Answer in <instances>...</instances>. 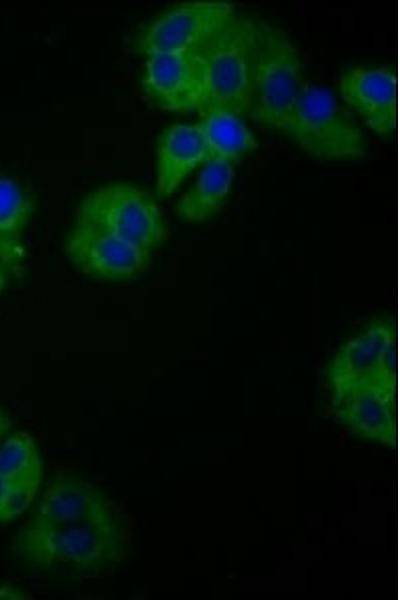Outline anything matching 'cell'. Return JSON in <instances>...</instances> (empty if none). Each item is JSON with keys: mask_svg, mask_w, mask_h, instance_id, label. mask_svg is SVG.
Returning a JSON list of instances; mask_svg holds the SVG:
<instances>
[{"mask_svg": "<svg viewBox=\"0 0 400 600\" xmlns=\"http://www.w3.org/2000/svg\"><path fill=\"white\" fill-rule=\"evenodd\" d=\"M13 550L39 569L94 578L121 566L130 544L125 518L108 496L83 476L61 472L48 480Z\"/></svg>", "mask_w": 400, "mask_h": 600, "instance_id": "1", "label": "cell"}, {"mask_svg": "<svg viewBox=\"0 0 400 600\" xmlns=\"http://www.w3.org/2000/svg\"><path fill=\"white\" fill-rule=\"evenodd\" d=\"M305 86L302 60L290 36L266 20L254 19L246 115L282 130Z\"/></svg>", "mask_w": 400, "mask_h": 600, "instance_id": "2", "label": "cell"}, {"mask_svg": "<svg viewBox=\"0 0 400 600\" xmlns=\"http://www.w3.org/2000/svg\"><path fill=\"white\" fill-rule=\"evenodd\" d=\"M306 153L322 159H357L366 154L356 120L324 88L308 85L282 130Z\"/></svg>", "mask_w": 400, "mask_h": 600, "instance_id": "3", "label": "cell"}, {"mask_svg": "<svg viewBox=\"0 0 400 600\" xmlns=\"http://www.w3.org/2000/svg\"><path fill=\"white\" fill-rule=\"evenodd\" d=\"M253 37L254 19L236 13L196 49L206 67V96L201 113L221 110L246 115Z\"/></svg>", "mask_w": 400, "mask_h": 600, "instance_id": "4", "label": "cell"}, {"mask_svg": "<svg viewBox=\"0 0 400 600\" xmlns=\"http://www.w3.org/2000/svg\"><path fill=\"white\" fill-rule=\"evenodd\" d=\"M77 220L149 251L167 235L166 224L154 199L127 183H112L92 191L80 204Z\"/></svg>", "mask_w": 400, "mask_h": 600, "instance_id": "5", "label": "cell"}, {"mask_svg": "<svg viewBox=\"0 0 400 600\" xmlns=\"http://www.w3.org/2000/svg\"><path fill=\"white\" fill-rule=\"evenodd\" d=\"M236 14L225 1H190L174 5L141 31L139 50L146 56L196 50Z\"/></svg>", "mask_w": 400, "mask_h": 600, "instance_id": "6", "label": "cell"}, {"mask_svg": "<svg viewBox=\"0 0 400 600\" xmlns=\"http://www.w3.org/2000/svg\"><path fill=\"white\" fill-rule=\"evenodd\" d=\"M149 99L170 111H201L206 96V67L197 50L147 56L142 77Z\"/></svg>", "mask_w": 400, "mask_h": 600, "instance_id": "7", "label": "cell"}, {"mask_svg": "<svg viewBox=\"0 0 400 600\" xmlns=\"http://www.w3.org/2000/svg\"><path fill=\"white\" fill-rule=\"evenodd\" d=\"M66 252L82 271L112 280L133 278L150 262L149 250L78 220L66 242Z\"/></svg>", "mask_w": 400, "mask_h": 600, "instance_id": "8", "label": "cell"}, {"mask_svg": "<svg viewBox=\"0 0 400 600\" xmlns=\"http://www.w3.org/2000/svg\"><path fill=\"white\" fill-rule=\"evenodd\" d=\"M395 340L393 324L386 320H378L343 343L325 370L332 395L364 384L381 383L396 386V382L384 378L380 371L382 354Z\"/></svg>", "mask_w": 400, "mask_h": 600, "instance_id": "9", "label": "cell"}, {"mask_svg": "<svg viewBox=\"0 0 400 600\" xmlns=\"http://www.w3.org/2000/svg\"><path fill=\"white\" fill-rule=\"evenodd\" d=\"M43 477V462L35 440L24 431L0 445V523L21 516L34 502Z\"/></svg>", "mask_w": 400, "mask_h": 600, "instance_id": "10", "label": "cell"}, {"mask_svg": "<svg viewBox=\"0 0 400 600\" xmlns=\"http://www.w3.org/2000/svg\"><path fill=\"white\" fill-rule=\"evenodd\" d=\"M332 413L351 433L392 447L396 438V386L372 383L332 395Z\"/></svg>", "mask_w": 400, "mask_h": 600, "instance_id": "11", "label": "cell"}, {"mask_svg": "<svg viewBox=\"0 0 400 600\" xmlns=\"http://www.w3.org/2000/svg\"><path fill=\"white\" fill-rule=\"evenodd\" d=\"M342 99L375 133L393 134L397 115V81L385 66L345 69L339 78Z\"/></svg>", "mask_w": 400, "mask_h": 600, "instance_id": "12", "label": "cell"}, {"mask_svg": "<svg viewBox=\"0 0 400 600\" xmlns=\"http://www.w3.org/2000/svg\"><path fill=\"white\" fill-rule=\"evenodd\" d=\"M208 162L204 136L199 124H173L157 141V192L171 195L199 164Z\"/></svg>", "mask_w": 400, "mask_h": 600, "instance_id": "13", "label": "cell"}, {"mask_svg": "<svg viewBox=\"0 0 400 600\" xmlns=\"http://www.w3.org/2000/svg\"><path fill=\"white\" fill-rule=\"evenodd\" d=\"M234 178L231 164L208 162L176 204L177 214L188 222H203L223 205Z\"/></svg>", "mask_w": 400, "mask_h": 600, "instance_id": "14", "label": "cell"}, {"mask_svg": "<svg viewBox=\"0 0 400 600\" xmlns=\"http://www.w3.org/2000/svg\"><path fill=\"white\" fill-rule=\"evenodd\" d=\"M201 115L198 124L204 136L208 162L232 164L257 149L256 138L239 116L221 110H209Z\"/></svg>", "mask_w": 400, "mask_h": 600, "instance_id": "15", "label": "cell"}, {"mask_svg": "<svg viewBox=\"0 0 400 600\" xmlns=\"http://www.w3.org/2000/svg\"><path fill=\"white\" fill-rule=\"evenodd\" d=\"M32 212L28 195L11 179L0 176V261L20 259V236Z\"/></svg>", "mask_w": 400, "mask_h": 600, "instance_id": "16", "label": "cell"}, {"mask_svg": "<svg viewBox=\"0 0 400 600\" xmlns=\"http://www.w3.org/2000/svg\"><path fill=\"white\" fill-rule=\"evenodd\" d=\"M29 596L24 591L20 590L11 585H1L0 586V600L2 599H28Z\"/></svg>", "mask_w": 400, "mask_h": 600, "instance_id": "17", "label": "cell"}, {"mask_svg": "<svg viewBox=\"0 0 400 600\" xmlns=\"http://www.w3.org/2000/svg\"><path fill=\"white\" fill-rule=\"evenodd\" d=\"M12 427H13L12 419L5 412V410L0 407V445L7 438V436L11 433Z\"/></svg>", "mask_w": 400, "mask_h": 600, "instance_id": "18", "label": "cell"}, {"mask_svg": "<svg viewBox=\"0 0 400 600\" xmlns=\"http://www.w3.org/2000/svg\"><path fill=\"white\" fill-rule=\"evenodd\" d=\"M4 285H5V277H4L3 271L0 268V293L4 288Z\"/></svg>", "mask_w": 400, "mask_h": 600, "instance_id": "19", "label": "cell"}]
</instances>
